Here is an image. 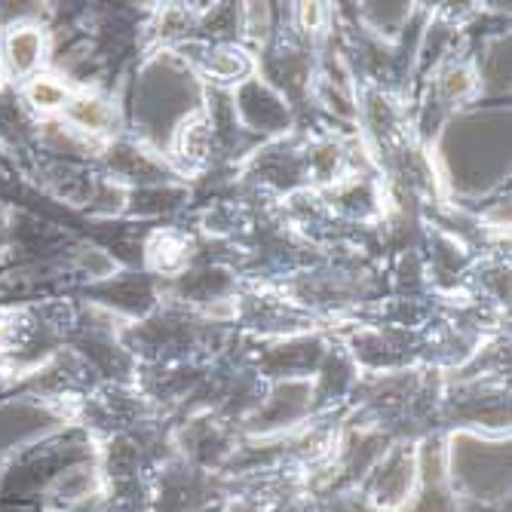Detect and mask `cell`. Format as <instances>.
I'll use <instances>...</instances> for the list:
<instances>
[{"mask_svg": "<svg viewBox=\"0 0 512 512\" xmlns=\"http://www.w3.org/2000/svg\"><path fill=\"white\" fill-rule=\"evenodd\" d=\"M68 117H71L74 126H80L86 132H102L114 120L111 108L105 102H99V99H77V102H71L68 105Z\"/></svg>", "mask_w": 512, "mask_h": 512, "instance_id": "2", "label": "cell"}, {"mask_svg": "<svg viewBox=\"0 0 512 512\" xmlns=\"http://www.w3.org/2000/svg\"><path fill=\"white\" fill-rule=\"evenodd\" d=\"M7 62L16 74H28L43 59V37L37 28H19L7 37Z\"/></svg>", "mask_w": 512, "mask_h": 512, "instance_id": "1", "label": "cell"}, {"mask_svg": "<svg viewBox=\"0 0 512 512\" xmlns=\"http://www.w3.org/2000/svg\"><path fill=\"white\" fill-rule=\"evenodd\" d=\"M28 102L40 111H53L65 105V86L50 77H34L28 86Z\"/></svg>", "mask_w": 512, "mask_h": 512, "instance_id": "3", "label": "cell"}]
</instances>
